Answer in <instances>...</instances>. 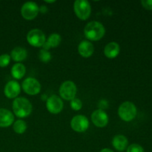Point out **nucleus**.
I'll return each instance as SVG.
<instances>
[{
    "label": "nucleus",
    "mask_w": 152,
    "mask_h": 152,
    "mask_svg": "<svg viewBox=\"0 0 152 152\" xmlns=\"http://www.w3.org/2000/svg\"><path fill=\"white\" fill-rule=\"evenodd\" d=\"M91 121L96 127L104 128L108 123V116L103 110L97 109L92 113Z\"/></svg>",
    "instance_id": "11"
},
{
    "label": "nucleus",
    "mask_w": 152,
    "mask_h": 152,
    "mask_svg": "<svg viewBox=\"0 0 152 152\" xmlns=\"http://www.w3.org/2000/svg\"><path fill=\"white\" fill-rule=\"evenodd\" d=\"M11 75L16 80H20L25 76L26 68L22 63H16L11 68Z\"/></svg>",
    "instance_id": "18"
},
{
    "label": "nucleus",
    "mask_w": 152,
    "mask_h": 152,
    "mask_svg": "<svg viewBox=\"0 0 152 152\" xmlns=\"http://www.w3.org/2000/svg\"><path fill=\"white\" fill-rule=\"evenodd\" d=\"M39 13V7L34 1L25 2L21 7V15L26 20H33Z\"/></svg>",
    "instance_id": "7"
},
{
    "label": "nucleus",
    "mask_w": 152,
    "mask_h": 152,
    "mask_svg": "<svg viewBox=\"0 0 152 152\" xmlns=\"http://www.w3.org/2000/svg\"><path fill=\"white\" fill-rule=\"evenodd\" d=\"M14 122L13 113L5 108H0V128H7Z\"/></svg>",
    "instance_id": "13"
},
{
    "label": "nucleus",
    "mask_w": 152,
    "mask_h": 152,
    "mask_svg": "<svg viewBox=\"0 0 152 152\" xmlns=\"http://www.w3.org/2000/svg\"><path fill=\"white\" fill-rule=\"evenodd\" d=\"M59 95L65 100L71 101L74 99L77 93L75 83L71 80H67L62 83L59 88Z\"/></svg>",
    "instance_id": "5"
},
{
    "label": "nucleus",
    "mask_w": 152,
    "mask_h": 152,
    "mask_svg": "<svg viewBox=\"0 0 152 152\" xmlns=\"http://www.w3.org/2000/svg\"><path fill=\"white\" fill-rule=\"evenodd\" d=\"M27 128H28L27 123L22 120H18L13 123V131L18 134H22L25 133L27 130Z\"/></svg>",
    "instance_id": "19"
},
{
    "label": "nucleus",
    "mask_w": 152,
    "mask_h": 152,
    "mask_svg": "<svg viewBox=\"0 0 152 152\" xmlns=\"http://www.w3.org/2000/svg\"><path fill=\"white\" fill-rule=\"evenodd\" d=\"M10 56L7 53L0 55V67L1 68H5L10 64Z\"/></svg>",
    "instance_id": "23"
},
{
    "label": "nucleus",
    "mask_w": 152,
    "mask_h": 152,
    "mask_svg": "<svg viewBox=\"0 0 152 152\" xmlns=\"http://www.w3.org/2000/svg\"><path fill=\"white\" fill-rule=\"evenodd\" d=\"M45 1L46 3H53V2H55L56 1H46V0H45Z\"/></svg>",
    "instance_id": "28"
},
{
    "label": "nucleus",
    "mask_w": 152,
    "mask_h": 152,
    "mask_svg": "<svg viewBox=\"0 0 152 152\" xmlns=\"http://www.w3.org/2000/svg\"><path fill=\"white\" fill-rule=\"evenodd\" d=\"M51 58L52 56L48 50H44V49L40 50L39 53V59H40V61L45 62V63H47L51 60Z\"/></svg>",
    "instance_id": "21"
},
{
    "label": "nucleus",
    "mask_w": 152,
    "mask_h": 152,
    "mask_svg": "<svg viewBox=\"0 0 152 152\" xmlns=\"http://www.w3.org/2000/svg\"><path fill=\"white\" fill-rule=\"evenodd\" d=\"M33 110L32 104L25 97H17L13 102V111L19 118H25L31 114Z\"/></svg>",
    "instance_id": "2"
},
{
    "label": "nucleus",
    "mask_w": 152,
    "mask_h": 152,
    "mask_svg": "<svg viewBox=\"0 0 152 152\" xmlns=\"http://www.w3.org/2000/svg\"><path fill=\"white\" fill-rule=\"evenodd\" d=\"M78 52L80 56L84 58H88L93 55L94 52V45L88 40H83L78 46Z\"/></svg>",
    "instance_id": "14"
},
{
    "label": "nucleus",
    "mask_w": 152,
    "mask_h": 152,
    "mask_svg": "<svg viewBox=\"0 0 152 152\" xmlns=\"http://www.w3.org/2000/svg\"><path fill=\"white\" fill-rule=\"evenodd\" d=\"M74 10L76 16L81 20H87L91 13L90 2L86 0H77L74 3Z\"/></svg>",
    "instance_id": "4"
},
{
    "label": "nucleus",
    "mask_w": 152,
    "mask_h": 152,
    "mask_svg": "<svg viewBox=\"0 0 152 152\" xmlns=\"http://www.w3.org/2000/svg\"><path fill=\"white\" fill-rule=\"evenodd\" d=\"M27 56H28V52L22 47L14 48L10 53V58L17 63H20L22 61L25 60Z\"/></svg>",
    "instance_id": "17"
},
{
    "label": "nucleus",
    "mask_w": 152,
    "mask_h": 152,
    "mask_svg": "<svg viewBox=\"0 0 152 152\" xmlns=\"http://www.w3.org/2000/svg\"><path fill=\"white\" fill-rule=\"evenodd\" d=\"M112 145L117 151H123L127 149L129 140L124 135H115L112 140Z\"/></svg>",
    "instance_id": "15"
},
{
    "label": "nucleus",
    "mask_w": 152,
    "mask_h": 152,
    "mask_svg": "<svg viewBox=\"0 0 152 152\" xmlns=\"http://www.w3.org/2000/svg\"><path fill=\"white\" fill-rule=\"evenodd\" d=\"M126 152H145L144 148L140 145L137 143H133L128 146Z\"/></svg>",
    "instance_id": "24"
},
{
    "label": "nucleus",
    "mask_w": 152,
    "mask_h": 152,
    "mask_svg": "<svg viewBox=\"0 0 152 152\" xmlns=\"http://www.w3.org/2000/svg\"><path fill=\"white\" fill-rule=\"evenodd\" d=\"M27 41L33 47H42L46 42L45 35L40 29L34 28L31 30L27 34Z\"/></svg>",
    "instance_id": "6"
},
{
    "label": "nucleus",
    "mask_w": 152,
    "mask_h": 152,
    "mask_svg": "<svg viewBox=\"0 0 152 152\" xmlns=\"http://www.w3.org/2000/svg\"><path fill=\"white\" fill-rule=\"evenodd\" d=\"M71 126L74 132L83 133L88 129L89 121L84 115L74 116L71 121Z\"/></svg>",
    "instance_id": "9"
},
{
    "label": "nucleus",
    "mask_w": 152,
    "mask_h": 152,
    "mask_svg": "<svg viewBox=\"0 0 152 152\" xmlns=\"http://www.w3.org/2000/svg\"><path fill=\"white\" fill-rule=\"evenodd\" d=\"M141 4L145 10H152V0H142Z\"/></svg>",
    "instance_id": "25"
},
{
    "label": "nucleus",
    "mask_w": 152,
    "mask_h": 152,
    "mask_svg": "<svg viewBox=\"0 0 152 152\" xmlns=\"http://www.w3.org/2000/svg\"><path fill=\"white\" fill-rule=\"evenodd\" d=\"M120 51V48L118 43L115 42H111L107 44L104 48V54L108 59H114L119 55Z\"/></svg>",
    "instance_id": "16"
},
{
    "label": "nucleus",
    "mask_w": 152,
    "mask_h": 152,
    "mask_svg": "<svg viewBox=\"0 0 152 152\" xmlns=\"http://www.w3.org/2000/svg\"><path fill=\"white\" fill-rule=\"evenodd\" d=\"M61 41H62V38H61V36L59 35V34H50L48 37L47 39V43L49 45L50 48H56L57 46L59 45V44L61 43Z\"/></svg>",
    "instance_id": "20"
},
{
    "label": "nucleus",
    "mask_w": 152,
    "mask_h": 152,
    "mask_svg": "<svg viewBox=\"0 0 152 152\" xmlns=\"http://www.w3.org/2000/svg\"><path fill=\"white\" fill-rule=\"evenodd\" d=\"M99 152H114L110 148H103V149L101 150Z\"/></svg>",
    "instance_id": "27"
},
{
    "label": "nucleus",
    "mask_w": 152,
    "mask_h": 152,
    "mask_svg": "<svg viewBox=\"0 0 152 152\" xmlns=\"http://www.w3.org/2000/svg\"><path fill=\"white\" fill-rule=\"evenodd\" d=\"M21 86L15 80H10L6 83L4 88V94L8 99H16L20 94Z\"/></svg>",
    "instance_id": "12"
},
{
    "label": "nucleus",
    "mask_w": 152,
    "mask_h": 152,
    "mask_svg": "<svg viewBox=\"0 0 152 152\" xmlns=\"http://www.w3.org/2000/svg\"><path fill=\"white\" fill-rule=\"evenodd\" d=\"M46 108L50 114H59L63 109V102L57 95H52L46 101Z\"/></svg>",
    "instance_id": "10"
},
{
    "label": "nucleus",
    "mask_w": 152,
    "mask_h": 152,
    "mask_svg": "<svg viewBox=\"0 0 152 152\" xmlns=\"http://www.w3.org/2000/svg\"><path fill=\"white\" fill-rule=\"evenodd\" d=\"M105 34V29L103 25L97 21L88 22L84 28L86 38L89 41H99Z\"/></svg>",
    "instance_id": "1"
},
{
    "label": "nucleus",
    "mask_w": 152,
    "mask_h": 152,
    "mask_svg": "<svg viewBox=\"0 0 152 152\" xmlns=\"http://www.w3.org/2000/svg\"><path fill=\"white\" fill-rule=\"evenodd\" d=\"M22 87L27 94L31 96L38 94L41 91V84L37 79L33 77H28L25 79L22 82Z\"/></svg>",
    "instance_id": "8"
},
{
    "label": "nucleus",
    "mask_w": 152,
    "mask_h": 152,
    "mask_svg": "<svg viewBox=\"0 0 152 152\" xmlns=\"http://www.w3.org/2000/svg\"><path fill=\"white\" fill-rule=\"evenodd\" d=\"M137 114V107L133 102L126 101L123 102L118 108V114L122 120L131 122L136 117Z\"/></svg>",
    "instance_id": "3"
},
{
    "label": "nucleus",
    "mask_w": 152,
    "mask_h": 152,
    "mask_svg": "<svg viewBox=\"0 0 152 152\" xmlns=\"http://www.w3.org/2000/svg\"><path fill=\"white\" fill-rule=\"evenodd\" d=\"M39 11L42 13H45L48 12V7L45 5H42L39 7Z\"/></svg>",
    "instance_id": "26"
},
{
    "label": "nucleus",
    "mask_w": 152,
    "mask_h": 152,
    "mask_svg": "<svg viewBox=\"0 0 152 152\" xmlns=\"http://www.w3.org/2000/svg\"><path fill=\"white\" fill-rule=\"evenodd\" d=\"M70 105H71V108L74 111H80L82 108V107H83V102H82V101L80 99L75 97L72 100H71Z\"/></svg>",
    "instance_id": "22"
}]
</instances>
